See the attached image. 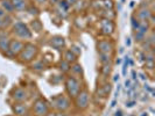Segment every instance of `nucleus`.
<instances>
[{"label": "nucleus", "mask_w": 155, "mask_h": 116, "mask_svg": "<svg viewBox=\"0 0 155 116\" xmlns=\"http://www.w3.org/2000/svg\"><path fill=\"white\" fill-rule=\"evenodd\" d=\"M99 61L101 64H111L112 54H99Z\"/></svg>", "instance_id": "nucleus-20"}, {"label": "nucleus", "mask_w": 155, "mask_h": 116, "mask_svg": "<svg viewBox=\"0 0 155 116\" xmlns=\"http://www.w3.org/2000/svg\"><path fill=\"white\" fill-rule=\"evenodd\" d=\"M11 95H12V99L16 102H25V101L28 99V93L27 91L22 88V87H14L13 89H12V93H11Z\"/></svg>", "instance_id": "nucleus-9"}, {"label": "nucleus", "mask_w": 155, "mask_h": 116, "mask_svg": "<svg viewBox=\"0 0 155 116\" xmlns=\"http://www.w3.org/2000/svg\"><path fill=\"white\" fill-rule=\"evenodd\" d=\"M131 81H130V80H126V83H125V86H126V87H131Z\"/></svg>", "instance_id": "nucleus-33"}, {"label": "nucleus", "mask_w": 155, "mask_h": 116, "mask_svg": "<svg viewBox=\"0 0 155 116\" xmlns=\"http://www.w3.org/2000/svg\"><path fill=\"white\" fill-rule=\"evenodd\" d=\"M126 45H127V46L131 45V39H126Z\"/></svg>", "instance_id": "nucleus-35"}, {"label": "nucleus", "mask_w": 155, "mask_h": 116, "mask_svg": "<svg viewBox=\"0 0 155 116\" xmlns=\"http://www.w3.org/2000/svg\"><path fill=\"white\" fill-rule=\"evenodd\" d=\"M65 1H67V4H68V5H74V4H75V2H77V0H65Z\"/></svg>", "instance_id": "nucleus-31"}, {"label": "nucleus", "mask_w": 155, "mask_h": 116, "mask_svg": "<svg viewBox=\"0 0 155 116\" xmlns=\"http://www.w3.org/2000/svg\"><path fill=\"white\" fill-rule=\"evenodd\" d=\"M46 116H58V115H57V113H50V111H48L46 114Z\"/></svg>", "instance_id": "nucleus-32"}, {"label": "nucleus", "mask_w": 155, "mask_h": 116, "mask_svg": "<svg viewBox=\"0 0 155 116\" xmlns=\"http://www.w3.org/2000/svg\"><path fill=\"white\" fill-rule=\"evenodd\" d=\"M64 61L68 62L69 64H74V63L77 62V56L74 54V52H71L70 50H67L64 52Z\"/></svg>", "instance_id": "nucleus-17"}, {"label": "nucleus", "mask_w": 155, "mask_h": 116, "mask_svg": "<svg viewBox=\"0 0 155 116\" xmlns=\"http://www.w3.org/2000/svg\"><path fill=\"white\" fill-rule=\"evenodd\" d=\"M15 11H23L25 8H27V1L26 0H12Z\"/></svg>", "instance_id": "nucleus-19"}, {"label": "nucleus", "mask_w": 155, "mask_h": 116, "mask_svg": "<svg viewBox=\"0 0 155 116\" xmlns=\"http://www.w3.org/2000/svg\"><path fill=\"white\" fill-rule=\"evenodd\" d=\"M1 8L7 13V14H12L15 12L14 5L12 2V0H1Z\"/></svg>", "instance_id": "nucleus-15"}, {"label": "nucleus", "mask_w": 155, "mask_h": 116, "mask_svg": "<svg viewBox=\"0 0 155 116\" xmlns=\"http://www.w3.org/2000/svg\"><path fill=\"white\" fill-rule=\"evenodd\" d=\"M0 29H1V17H0Z\"/></svg>", "instance_id": "nucleus-44"}, {"label": "nucleus", "mask_w": 155, "mask_h": 116, "mask_svg": "<svg viewBox=\"0 0 155 116\" xmlns=\"http://www.w3.org/2000/svg\"><path fill=\"white\" fill-rule=\"evenodd\" d=\"M49 45L53 46L56 50H62L65 46V39L62 36H54L49 41Z\"/></svg>", "instance_id": "nucleus-11"}, {"label": "nucleus", "mask_w": 155, "mask_h": 116, "mask_svg": "<svg viewBox=\"0 0 155 116\" xmlns=\"http://www.w3.org/2000/svg\"><path fill=\"white\" fill-rule=\"evenodd\" d=\"M110 92H111V85L110 84H104L101 87H98V89H97L98 96H103V98L107 96Z\"/></svg>", "instance_id": "nucleus-16"}, {"label": "nucleus", "mask_w": 155, "mask_h": 116, "mask_svg": "<svg viewBox=\"0 0 155 116\" xmlns=\"http://www.w3.org/2000/svg\"><path fill=\"white\" fill-rule=\"evenodd\" d=\"M50 1H51V4H58L61 0H50Z\"/></svg>", "instance_id": "nucleus-38"}, {"label": "nucleus", "mask_w": 155, "mask_h": 116, "mask_svg": "<svg viewBox=\"0 0 155 116\" xmlns=\"http://www.w3.org/2000/svg\"><path fill=\"white\" fill-rule=\"evenodd\" d=\"M31 28H33V30L35 31V33H40V31L42 30V23L40 20L38 19H35V20H33L31 23Z\"/></svg>", "instance_id": "nucleus-21"}, {"label": "nucleus", "mask_w": 155, "mask_h": 116, "mask_svg": "<svg viewBox=\"0 0 155 116\" xmlns=\"http://www.w3.org/2000/svg\"><path fill=\"white\" fill-rule=\"evenodd\" d=\"M13 111L16 116H22L26 113H28V108L23 102H16L13 106Z\"/></svg>", "instance_id": "nucleus-13"}, {"label": "nucleus", "mask_w": 155, "mask_h": 116, "mask_svg": "<svg viewBox=\"0 0 155 116\" xmlns=\"http://www.w3.org/2000/svg\"><path fill=\"white\" fill-rule=\"evenodd\" d=\"M128 62H130V59H128V57H127V59L125 61L124 66H123V74H124V76H126V73H127V66H128Z\"/></svg>", "instance_id": "nucleus-28"}, {"label": "nucleus", "mask_w": 155, "mask_h": 116, "mask_svg": "<svg viewBox=\"0 0 155 116\" xmlns=\"http://www.w3.org/2000/svg\"><path fill=\"white\" fill-rule=\"evenodd\" d=\"M70 66H71V64H69L68 62H65L64 59H62V61L60 62V64H58V69L61 70L62 72H69Z\"/></svg>", "instance_id": "nucleus-22"}, {"label": "nucleus", "mask_w": 155, "mask_h": 116, "mask_svg": "<svg viewBox=\"0 0 155 116\" xmlns=\"http://www.w3.org/2000/svg\"><path fill=\"white\" fill-rule=\"evenodd\" d=\"M12 33L15 35L16 37L22 39H31V36H33L29 27H28L27 24H25L23 22L14 23V24H13V28H12Z\"/></svg>", "instance_id": "nucleus-4"}, {"label": "nucleus", "mask_w": 155, "mask_h": 116, "mask_svg": "<svg viewBox=\"0 0 155 116\" xmlns=\"http://www.w3.org/2000/svg\"><path fill=\"white\" fill-rule=\"evenodd\" d=\"M28 11H31L29 13L31 14H35V15H38L39 14V11L36 9V8H33V7H28Z\"/></svg>", "instance_id": "nucleus-30"}, {"label": "nucleus", "mask_w": 155, "mask_h": 116, "mask_svg": "<svg viewBox=\"0 0 155 116\" xmlns=\"http://www.w3.org/2000/svg\"><path fill=\"white\" fill-rule=\"evenodd\" d=\"M75 100V106L76 108L79 110H85L87 109L89 105H90V93L89 91L84 88L77 94V96L74 99Z\"/></svg>", "instance_id": "nucleus-5"}, {"label": "nucleus", "mask_w": 155, "mask_h": 116, "mask_svg": "<svg viewBox=\"0 0 155 116\" xmlns=\"http://www.w3.org/2000/svg\"><path fill=\"white\" fill-rule=\"evenodd\" d=\"M69 72L71 73V76H74V77L82 78V76H83V69H82V65H81V64H78V63H74V64H71Z\"/></svg>", "instance_id": "nucleus-14"}, {"label": "nucleus", "mask_w": 155, "mask_h": 116, "mask_svg": "<svg viewBox=\"0 0 155 116\" xmlns=\"http://www.w3.org/2000/svg\"><path fill=\"white\" fill-rule=\"evenodd\" d=\"M113 80H114V81L119 80V76H118V74H116V76H114V79H113Z\"/></svg>", "instance_id": "nucleus-40"}, {"label": "nucleus", "mask_w": 155, "mask_h": 116, "mask_svg": "<svg viewBox=\"0 0 155 116\" xmlns=\"http://www.w3.org/2000/svg\"><path fill=\"white\" fill-rule=\"evenodd\" d=\"M131 23H132V28L133 30H137L138 28H139V24H140V21L135 17V16H132V21H131Z\"/></svg>", "instance_id": "nucleus-26"}, {"label": "nucleus", "mask_w": 155, "mask_h": 116, "mask_svg": "<svg viewBox=\"0 0 155 116\" xmlns=\"http://www.w3.org/2000/svg\"><path fill=\"white\" fill-rule=\"evenodd\" d=\"M25 43L22 41H19V39H11L9 41V46H8V52L7 55L12 56V57H15L19 56L20 52L22 51Z\"/></svg>", "instance_id": "nucleus-7"}, {"label": "nucleus", "mask_w": 155, "mask_h": 116, "mask_svg": "<svg viewBox=\"0 0 155 116\" xmlns=\"http://www.w3.org/2000/svg\"><path fill=\"white\" fill-rule=\"evenodd\" d=\"M132 76H133V78H134V79L137 78V77H135V72H134V71H133V72H132Z\"/></svg>", "instance_id": "nucleus-42"}, {"label": "nucleus", "mask_w": 155, "mask_h": 116, "mask_svg": "<svg viewBox=\"0 0 155 116\" xmlns=\"http://www.w3.org/2000/svg\"><path fill=\"white\" fill-rule=\"evenodd\" d=\"M139 21H148L150 17H152V12L150 9L147 7H142L140 8L137 13V16H135Z\"/></svg>", "instance_id": "nucleus-12"}, {"label": "nucleus", "mask_w": 155, "mask_h": 116, "mask_svg": "<svg viewBox=\"0 0 155 116\" xmlns=\"http://www.w3.org/2000/svg\"><path fill=\"white\" fill-rule=\"evenodd\" d=\"M50 102H51V106H53L56 110L61 111V113L67 111V110L71 107L70 98L69 96H65L64 94H57V95L51 96Z\"/></svg>", "instance_id": "nucleus-3"}, {"label": "nucleus", "mask_w": 155, "mask_h": 116, "mask_svg": "<svg viewBox=\"0 0 155 116\" xmlns=\"http://www.w3.org/2000/svg\"><path fill=\"white\" fill-rule=\"evenodd\" d=\"M116 116H123V111L121 110H118L116 113Z\"/></svg>", "instance_id": "nucleus-34"}, {"label": "nucleus", "mask_w": 155, "mask_h": 116, "mask_svg": "<svg viewBox=\"0 0 155 116\" xmlns=\"http://www.w3.org/2000/svg\"><path fill=\"white\" fill-rule=\"evenodd\" d=\"M31 69L35 70V71H42V70H45V63H43V61H39V62H35L34 64H33Z\"/></svg>", "instance_id": "nucleus-23"}, {"label": "nucleus", "mask_w": 155, "mask_h": 116, "mask_svg": "<svg viewBox=\"0 0 155 116\" xmlns=\"http://www.w3.org/2000/svg\"><path fill=\"white\" fill-rule=\"evenodd\" d=\"M38 54H39V48L35 44L25 43L22 51L20 52V55L18 57H19V61L21 63H31L36 58Z\"/></svg>", "instance_id": "nucleus-2"}, {"label": "nucleus", "mask_w": 155, "mask_h": 116, "mask_svg": "<svg viewBox=\"0 0 155 116\" xmlns=\"http://www.w3.org/2000/svg\"><path fill=\"white\" fill-rule=\"evenodd\" d=\"M97 49L99 54H112L114 49V44L111 39H101L97 43Z\"/></svg>", "instance_id": "nucleus-8"}, {"label": "nucleus", "mask_w": 155, "mask_h": 116, "mask_svg": "<svg viewBox=\"0 0 155 116\" xmlns=\"http://www.w3.org/2000/svg\"><path fill=\"white\" fill-rule=\"evenodd\" d=\"M6 37H8V34L6 33V30H2V29H0V39H6Z\"/></svg>", "instance_id": "nucleus-29"}, {"label": "nucleus", "mask_w": 155, "mask_h": 116, "mask_svg": "<svg viewBox=\"0 0 155 116\" xmlns=\"http://www.w3.org/2000/svg\"><path fill=\"white\" fill-rule=\"evenodd\" d=\"M70 51H71V52H74V54L76 55L77 57L81 55V49H79L77 45H71V48H70Z\"/></svg>", "instance_id": "nucleus-27"}, {"label": "nucleus", "mask_w": 155, "mask_h": 116, "mask_svg": "<svg viewBox=\"0 0 155 116\" xmlns=\"http://www.w3.org/2000/svg\"><path fill=\"white\" fill-rule=\"evenodd\" d=\"M101 72L104 76H109L110 73H111V64H103Z\"/></svg>", "instance_id": "nucleus-24"}, {"label": "nucleus", "mask_w": 155, "mask_h": 116, "mask_svg": "<svg viewBox=\"0 0 155 116\" xmlns=\"http://www.w3.org/2000/svg\"><path fill=\"white\" fill-rule=\"evenodd\" d=\"M49 111V103L47 100L39 98L38 100H35L33 105V113L35 116H46V114Z\"/></svg>", "instance_id": "nucleus-6"}, {"label": "nucleus", "mask_w": 155, "mask_h": 116, "mask_svg": "<svg viewBox=\"0 0 155 116\" xmlns=\"http://www.w3.org/2000/svg\"><path fill=\"white\" fill-rule=\"evenodd\" d=\"M57 115L58 116H71L69 114H64V113H57Z\"/></svg>", "instance_id": "nucleus-37"}, {"label": "nucleus", "mask_w": 155, "mask_h": 116, "mask_svg": "<svg viewBox=\"0 0 155 116\" xmlns=\"http://www.w3.org/2000/svg\"><path fill=\"white\" fill-rule=\"evenodd\" d=\"M116 103H117V100H113L112 101V103H111V107H114V106H116Z\"/></svg>", "instance_id": "nucleus-39"}, {"label": "nucleus", "mask_w": 155, "mask_h": 116, "mask_svg": "<svg viewBox=\"0 0 155 116\" xmlns=\"http://www.w3.org/2000/svg\"><path fill=\"white\" fill-rule=\"evenodd\" d=\"M36 2H39V4H45V2H47L48 0H35Z\"/></svg>", "instance_id": "nucleus-36"}, {"label": "nucleus", "mask_w": 155, "mask_h": 116, "mask_svg": "<svg viewBox=\"0 0 155 116\" xmlns=\"http://www.w3.org/2000/svg\"><path fill=\"white\" fill-rule=\"evenodd\" d=\"M116 63H117V64H120V63H121V61H120V59H117Z\"/></svg>", "instance_id": "nucleus-43"}, {"label": "nucleus", "mask_w": 155, "mask_h": 116, "mask_svg": "<svg viewBox=\"0 0 155 116\" xmlns=\"http://www.w3.org/2000/svg\"><path fill=\"white\" fill-rule=\"evenodd\" d=\"M134 37H135V41H138V42H142L143 39H146V34H143V33H141V31H139V30H135Z\"/></svg>", "instance_id": "nucleus-25"}, {"label": "nucleus", "mask_w": 155, "mask_h": 116, "mask_svg": "<svg viewBox=\"0 0 155 116\" xmlns=\"http://www.w3.org/2000/svg\"><path fill=\"white\" fill-rule=\"evenodd\" d=\"M22 116H34V115H31V114H28V113H26L25 115H22Z\"/></svg>", "instance_id": "nucleus-41"}, {"label": "nucleus", "mask_w": 155, "mask_h": 116, "mask_svg": "<svg viewBox=\"0 0 155 116\" xmlns=\"http://www.w3.org/2000/svg\"><path fill=\"white\" fill-rule=\"evenodd\" d=\"M114 22L111 19H104L101 22V31L103 35H112L114 33Z\"/></svg>", "instance_id": "nucleus-10"}, {"label": "nucleus", "mask_w": 155, "mask_h": 116, "mask_svg": "<svg viewBox=\"0 0 155 116\" xmlns=\"http://www.w3.org/2000/svg\"><path fill=\"white\" fill-rule=\"evenodd\" d=\"M64 85H65V91L68 93V96L70 99H75L78 93L83 89L81 79L74 77V76H69V77L65 78Z\"/></svg>", "instance_id": "nucleus-1"}, {"label": "nucleus", "mask_w": 155, "mask_h": 116, "mask_svg": "<svg viewBox=\"0 0 155 116\" xmlns=\"http://www.w3.org/2000/svg\"><path fill=\"white\" fill-rule=\"evenodd\" d=\"M9 41H11L9 37L0 39V52H2V54H7L8 46H9Z\"/></svg>", "instance_id": "nucleus-18"}]
</instances>
